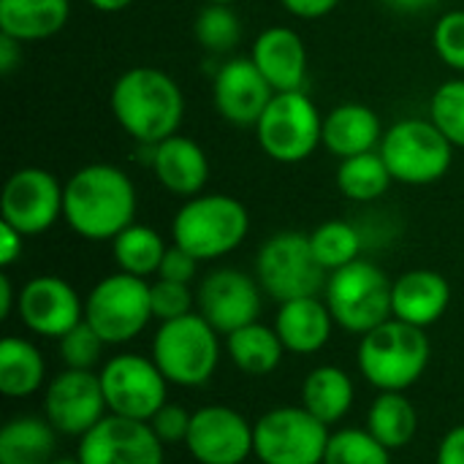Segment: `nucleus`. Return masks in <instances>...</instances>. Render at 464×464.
<instances>
[{
  "instance_id": "nucleus-1",
  "label": "nucleus",
  "mask_w": 464,
  "mask_h": 464,
  "mask_svg": "<svg viewBox=\"0 0 464 464\" xmlns=\"http://www.w3.org/2000/svg\"><path fill=\"white\" fill-rule=\"evenodd\" d=\"M136 185L111 163H90L65 182L63 218L68 228L87 242H111L136 223Z\"/></svg>"
},
{
  "instance_id": "nucleus-2",
  "label": "nucleus",
  "mask_w": 464,
  "mask_h": 464,
  "mask_svg": "<svg viewBox=\"0 0 464 464\" xmlns=\"http://www.w3.org/2000/svg\"><path fill=\"white\" fill-rule=\"evenodd\" d=\"M117 125L141 147H155L179 133L185 117V95L174 76L152 65H133L111 87L109 95Z\"/></svg>"
},
{
  "instance_id": "nucleus-3",
  "label": "nucleus",
  "mask_w": 464,
  "mask_h": 464,
  "mask_svg": "<svg viewBox=\"0 0 464 464\" xmlns=\"http://www.w3.org/2000/svg\"><path fill=\"white\" fill-rule=\"evenodd\" d=\"M432 343L427 329L389 318L359 337L356 364L362 378L378 392H408L430 367Z\"/></svg>"
},
{
  "instance_id": "nucleus-4",
  "label": "nucleus",
  "mask_w": 464,
  "mask_h": 464,
  "mask_svg": "<svg viewBox=\"0 0 464 464\" xmlns=\"http://www.w3.org/2000/svg\"><path fill=\"white\" fill-rule=\"evenodd\" d=\"M250 234L245 204L228 193H198L185 198L171 220V239L198 261H218L234 253Z\"/></svg>"
},
{
  "instance_id": "nucleus-5",
  "label": "nucleus",
  "mask_w": 464,
  "mask_h": 464,
  "mask_svg": "<svg viewBox=\"0 0 464 464\" xmlns=\"http://www.w3.org/2000/svg\"><path fill=\"white\" fill-rule=\"evenodd\" d=\"M220 351V334L198 313H190L158 326L150 356L171 386L198 389L215 378Z\"/></svg>"
},
{
  "instance_id": "nucleus-6",
  "label": "nucleus",
  "mask_w": 464,
  "mask_h": 464,
  "mask_svg": "<svg viewBox=\"0 0 464 464\" xmlns=\"http://www.w3.org/2000/svg\"><path fill=\"white\" fill-rule=\"evenodd\" d=\"M392 283L394 280H389V275L378 264L359 258L337 272H329L324 302L340 329L362 337L394 318Z\"/></svg>"
},
{
  "instance_id": "nucleus-7",
  "label": "nucleus",
  "mask_w": 464,
  "mask_h": 464,
  "mask_svg": "<svg viewBox=\"0 0 464 464\" xmlns=\"http://www.w3.org/2000/svg\"><path fill=\"white\" fill-rule=\"evenodd\" d=\"M454 150L446 133L432 120L421 117H408L386 128L378 147L394 182L402 185L440 182L454 163Z\"/></svg>"
},
{
  "instance_id": "nucleus-8",
  "label": "nucleus",
  "mask_w": 464,
  "mask_h": 464,
  "mask_svg": "<svg viewBox=\"0 0 464 464\" xmlns=\"http://www.w3.org/2000/svg\"><path fill=\"white\" fill-rule=\"evenodd\" d=\"M256 280L277 304L299 296H321L329 272L318 264L310 234L277 231L256 253Z\"/></svg>"
},
{
  "instance_id": "nucleus-9",
  "label": "nucleus",
  "mask_w": 464,
  "mask_h": 464,
  "mask_svg": "<svg viewBox=\"0 0 464 464\" xmlns=\"http://www.w3.org/2000/svg\"><path fill=\"white\" fill-rule=\"evenodd\" d=\"M261 150L277 163H302L324 144V117L304 90L275 92L256 122Z\"/></svg>"
},
{
  "instance_id": "nucleus-10",
  "label": "nucleus",
  "mask_w": 464,
  "mask_h": 464,
  "mask_svg": "<svg viewBox=\"0 0 464 464\" xmlns=\"http://www.w3.org/2000/svg\"><path fill=\"white\" fill-rule=\"evenodd\" d=\"M152 318L150 280L125 272L106 275L84 299V321L106 345H125L136 340Z\"/></svg>"
},
{
  "instance_id": "nucleus-11",
  "label": "nucleus",
  "mask_w": 464,
  "mask_h": 464,
  "mask_svg": "<svg viewBox=\"0 0 464 464\" xmlns=\"http://www.w3.org/2000/svg\"><path fill=\"white\" fill-rule=\"evenodd\" d=\"M329 427L302 405L272 408L253 421V457L261 464H324Z\"/></svg>"
},
{
  "instance_id": "nucleus-12",
  "label": "nucleus",
  "mask_w": 464,
  "mask_h": 464,
  "mask_svg": "<svg viewBox=\"0 0 464 464\" xmlns=\"http://www.w3.org/2000/svg\"><path fill=\"white\" fill-rule=\"evenodd\" d=\"M101 386L109 413L150 421L169 402V381L152 356L117 353L101 367Z\"/></svg>"
},
{
  "instance_id": "nucleus-13",
  "label": "nucleus",
  "mask_w": 464,
  "mask_h": 464,
  "mask_svg": "<svg viewBox=\"0 0 464 464\" xmlns=\"http://www.w3.org/2000/svg\"><path fill=\"white\" fill-rule=\"evenodd\" d=\"M65 185L38 166L14 171L0 193V220L14 226L24 237L49 231L63 218Z\"/></svg>"
},
{
  "instance_id": "nucleus-14",
  "label": "nucleus",
  "mask_w": 464,
  "mask_h": 464,
  "mask_svg": "<svg viewBox=\"0 0 464 464\" xmlns=\"http://www.w3.org/2000/svg\"><path fill=\"white\" fill-rule=\"evenodd\" d=\"M109 416L101 375L95 370H63L44 389V419L65 438H84Z\"/></svg>"
},
{
  "instance_id": "nucleus-15",
  "label": "nucleus",
  "mask_w": 464,
  "mask_h": 464,
  "mask_svg": "<svg viewBox=\"0 0 464 464\" xmlns=\"http://www.w3.org/2000/svg\"><path fill=\"white\" fill-rule=\"evenodd\" d=\"M261 294L256 275L239 272L234 266L212 269L201 277L196 288V313L220 334H231L261 315Z\"/></svg>"
},
{
  "instance_id": "nucleus-16",
  "label": "nucleus",
  "mask_w": 464,
  "mask_h": 464,
  "mask_svg": "<svg viewBox=\"0 0 464 464\" xmlns=\"http://www.w3.org/2000/svg\"><path fill=\"white\" fill-rule=\"evenodd\" d=\"M185 449L198 464H245L253 457V421L228 405H204L193 411Z\"/></svg>"
},
{
  "instance_id": "nucleus-17",
  "label": "nucleus",
  "mask_w": 464,
  "mask_h": 464,
  "mask_svg": "<svg viewBox=\"0 0 464 464\" xmlns=\"http://www.w3.org/2000/svg\"><path fill=\"white\" fill-rule=\"evenodd\" d=\"M76 457L82 464H163L166 446L147 421L109 413L79 438Z\"/></svg>"
},
{
  "instance_id": "nucleus-18",
  "label": "nucleus",
  "mask_w": 464,
  "mask_h": 464,
  "mask_svg": "<svg viewBox=\"0 0 464 464\" xmlns=\"http://www.w3.org/2000/svg\"><path fill=\"white\" fill-rule=\"evenodd\" d=\"M16 313L27 332L60 340L84 321V302L68 280L57 275H38L22 285Z\"/></svg>"
},
{
  "instance_id": "nucleus-19",
  "label": "nucleus",
  "mask_w": 464,
  "mask_h": 464,
  "mask_svg": "<svg viewBox=\"0 0 464 464\" xmlns=\"http://www.w3.org/2000/svg\"><path fill=\"white\" fill-rule=\"evenodd\" d=\"M272 98V84L250 57H231L212 79V103L218 114L239 128H256Z\"/></svg>"
},
{
  "instance_id": "nucleus-20",
  "label": "nucleus",
  "mask_w": 464,
  "mask_h": 464,
  "mask_svg": "<svg viewBox=\"0 0 464 464\" xmlns=\"http://www.w3.org/2000/svg\"><path fill=\"white\" fill-rule=\"evenodd\" d=\"M250 60L272 84L275 92L304 90L307 79V46L294 27H266L250 49Z\"/></svg>"
},
{
  "instance_id": "nucleus-21",
  "label": "nucleus",
  "mask_w": 464,
  "mask_h": 464,
  "mask_svg": "<svg viewBox=\"0 0 464 464\" xmlns=\"http://www.w3.org/2000/svg\"><path fill=\"white\" fill-rule=\"evenodd\" d=\"M150 166L160 188L179 198H193L204 193V185L209 179V158L204 147L182 133H174L150 147Z\"/></svg>"
},
{
  "instance_id": "nucleus-22",
  "label": "nucleus",
  "mask_w": 464,
  "mask_h": 464,
  "mask_svg": "<svg viewBox=\"0 0 464 464\" xmlns=\"http://www.w3.org/2000/svg\"><path fill=\"white\" fill-rule=\"evenodd\" d=\"M451 304V285L435 269H411L392 283V315L419 329L435 326Z\"/></svg>"
},
{
  "instance_id": "nucleus-23",
  "label": "nucleus",
  "mask_w": 464,
  "mask_h": 464,
  "mask_svg": "<svg viewBox=\"0 0 464 464\" xmlns=\"http://www.w3.org/2000/svg\"><path fill=\"white\" fill-rule=\"evenodd\" d=\"M272 326L288 353L313 356L329 345L337 324H334L324 296H299V299H288L277 307Z\"/></svg>"
},
{
  "instance_id": "nucleus-24",
  "label": "nucleus",
  "mask_w": 464,
  "mask_h": 464,
  "mask_svg": "<svg viewBox=\"0 0 464 464\" xmlns=\"http://www.w3.org/2000/svg\"><path fill=\"white\" fill-rule=\"evenodd\" d=\"M383 133L381 117L356 101L340 103L324 117V147L340 160L378 150Z\"/></svg>"
},
{
  "instance_id": "nucleus-25",
  "label": "nucleus",
  "mask_w": 464,
  "mask_h": 464,
  "mask_svg": "<svg viewBox=\"0 0 464 464\" xmlns=\"http://www.w3.org/2000/svg\"><path fill=\"white\" fill-rule=\"evenodd\" d=\"M71 16V0H0V33L33 44L57 35Z\"/></svg>"
},
{
  "instance_id": "nucleus-26",
  "label": "nucleus",
  "mask_w": 464,
  "mask_h": 464,
  "mask_svg": "<svg viewBox=\"0 0 464 464\" xmlns=\"http://www.w3.org/2000/svg\"><path fill=\"white\" fill-rule=\"evenodd\" d=\"M356 400V386L353 378L334 364H321L315 370L307 372L304 383H302V408L310 411L318 421H324L326 427L340 424Z\"/></svg>"
},
{
  "instance_id": "nucleus-27",
  "label": "nucleus",
  "mask_w": 464,
  "mask_h": 464,
  "mask_svg": "<svg viewBox=\"0 0 464 464\" xmlns=\"http://www.w3.org/2000/svg\"><path fill=\"white\" fill-rule=\"evenodd\" d=\"M57 457V430L44 416H14L0 430V464H49Z\"/></svg>"
},
{
  "instance_id": "nucleus-28",
  "label": "nucleus",
  "mask_w": 464,
  "mask_h": 464,
  "mask_svg": "<svg viewBox=\"0 0 464 464\" xmlns=\"http://www.w3.org/2000/svg\"><path fill=\"white\" fill-rule=\"evenodd\" d=\"M226 353L239 372L264 378V375H272L283 364V356L288 351L280 343L275 326L256 321L226 334Z\"/></svg>"
},
{
  "instance_id": "nucleus-29",
  "label": "nucleus",
  "mask_w": 464,
  "mask_h": 464,
  "mask_svg": "<svg viewBox=\"0 0 464 464\" xmlns=\"http://www.w3.org/2000/svg\"><path fill=\"white\" fill-rule=\"evenodd\" d=\"M364 430L392 454L402 451L419 435V411L405 392H378L367 411Z\"/></svg>"
},
{
  "instance_id": "nucleus-30",
  "label": "nucleus",
  "mask_w": 464,
  "mask_h": 464,
  "mask_svg": "<svg viewBox=\"0 0 464 464\" xmlns=\"http://www.w3.org/2000/svg\"><path fill=\"white\" fill-rule=\"evenodd\" d=\"M46 362L41 351L24 337H3L0 343V394L24 400L46 389Z\"/></svg>"
},
{
  "instance_id": "nucleus-31",
  "label": "nucleus",
  "mask_w": 464,
  "mask_h": 464,
  "mask_svg": "<svg viewBox=\"0 0 464 464\" xmlns=\"http://www.w3.org/2000/svg\"><path fill=\"white\" fill-rule=\"evenodd\" d=\"M169 245L163 242V237L141 223H130L125 231H120L111 239V256L117 264V272L150 280L152 275H158L160 261L166 256Z\"/></svg>"
},
{
  "instance_id": "nucleus-32",
  "label": "nucleus",
  "mask_w": 464,
  "mask_h": 464,
  "mask_svg": "<svg viewBox=\"0 0 464 464\" xmlns=\"http://www.w3.org/2000/svg\"><path fill=\"white\" fill-rule=\"evenodd\" d=\"M392 182L394 177L378 150L345 158L337 166V190L359 204L378 201L381 196H386Z\"/></svg>"
},
{
  "instance_id": "nucleus-33",
  "label": "nucleus",
  "mask_w": 464,
  "mask_h": 464,
  "mask_svg": "<svg viewBox=\"0 0 464 464\" xmlns=\"http://www.w3.org/2000/svg\"><path fill=\"white\" fill-rule=\"evenodd\" d=\"M313 253L326 272H337L362 258V234L348 220H326L310 234Z\"/></svg>"
},
{
  "instance_id": "nucleus-34",
  "label": "nucleus",
  "mask_w": 464,
  "mask_h": 464,
  "mask_svg": "<svg viewBox=\"0 0 464 464\" xmlns=\"http://www.w3.org/2000/svg\"><path fill=\"white\" fill-rule=\"evenodd\" d=\"M193 35L196 41L215 54L231 52L242 38V19L234 11V5L226 3H207L196 19H193Z\"/></svg>"
},
{
  "instance_id": "nucleus-35",
  "label": "nucleus",
  "mask_w": 464,
  "mask_h": 464,
  "mask_svg": "<svg viewBox=\"0 0 464 464\" xmlns=\"http://www.w3.org/2000/svg\"><path fill=\"white\" fill-rule=\"evenodd\" d=\"M324 464H392V451L367 430H337L329 438Z\"/></svg>"
},
{
  "instance_id": "nucleus-36",
  "label": "nucleus",
  "mask_w": 464,
  "mask_h": 464,
  "mask_svg": "<svg viewBox=\"0 0 464 464\" xmlns=\"http://www.w3.org/2000/svg\"><path fill=\"white\" fill-rule=\"evenodd\" d=\"M430 120L454 147L464 150V79H449L432 92Z\"/></svg>"
},
{
  "instance_id": "nucleus-37",
  "label": "nucleus",
  "mask_w": 464,
  "mask_h": 464,
  "mask_svg": "<svg viewBox=\"0 0 464 464\" xmlns=\"http://www.w3.org/2000/svg\"><path fill=\"white\" fill-rule=\"evenodd\" d=\"M103 337L87 321L76 324L68 334L57 340V356L65 370H95L103 359Z\"/></svg>"
},
{
  "instance_id": "nucleus-38",
  "label": "nucleus",
  "mask_w": 464,
  "mask_h": 464,
  "mask_svg": "<svg viewBox=\"0 0 464 464\" xmlns=\"http://www.w3.org/2000/svg\"><path fill=\"white\" fill-rule=\"evenodd\" d=\"M432 46L443 65L464 73V8L446 11L432 30Z\"/></svg>"
},
{
  "instance_id": "nucleus-39",
  "label": "nucleus",
  "mask_w": 464,
  "mask_h": 464,
  "mask_svg": "<svg viewBox=\"0 0 464 464\" xmlns=\"http://www.w3.org/2000/svg\"><path fill=\"white\" fill-rule=\"evenodd\" d=\"M150 296H152V315L158 324L177 321L196 313V294L185 283H171L158 277L155 283H150Z\"/></svg>"
},
{
  "instance_id": "nucleus-40",
  "label": "nucleus",
  "mask_w": 464,
  "mask_h": 464,
  "mask_svg": "<svg viewBox=\"0 0 464 464\" xmlns=\"http://www.w3.org/2000/svg\"><path fill=\"white\" fill-rule=\"evenodd\" d=\"M190 419H193V413H188L182 405L166 402L147 424L152 427V432L158 435V440L163 446H174V443L185 446L188 432H190Z\"/></svg>"
},
{
  "instance_id": "nucleus-41",
  "label": "nucleus",
  "mask_w": 464,
  "mask_h": 464,
  "mask_svg": "<svg viewBox=\"0 0 464 464\" xmlns=\"http://www.w3.org/2000/svg\"><path fill=\"white\" fill-rule=\"evenodd\" d=\"M198 258L190 256L188 250H182L179 245H169L163 261H160V269L155 277L160 280H171V283H185V285H193L196 275H198Z\"/></svg>"
},
{
  "instance_id": "nucleus-42",
  "label": "nucleus",
  "mask_w": 464,
  "mask_h": 464,
  "mask_svg": "<svg viewBox=\"0 0 464 464\" xmlns=\"http://www.w3.org/2000/svg\"><path fill=\"white\" fill-rule=\"evenodd\" d=\"M435 464H464V424L451 427L435 454Z\"/></svg>"
},
{
  "instance_id": "nucleus-43",
  "label": "nucleus",
  "mask_w": 464,
  "mask_h": 464,
  "mask_svg": "<svg viewBox=\"0 0 464 464\" xmlns=\"http://www.w3.org/2000/svg\"><path fill=\"white\" fill-rule=\"evenodd\" d=\"M22 250H24V234H19L14 226L0 220V266L8 269L11 264H16Z\"/></svg>"
},
{
  "instance_id": "nucleus-44",
  "label": "nucleus",
  "mask_w": 464,
  "mask_h": 464,
  "mask_svg": "<svg viewBox=\"0 0 464 464\" xmlns=\"http://www.w3.org/2000/svg\"><path fill=\"white\" fill-rule=\"evenodd\" d=\"M280 3L288 14L299 19H321L340 5V0H280Z\"/></svg>"
},
{
  "instance_id": "nucleus-45",
  "label": "nucleus",
  "mask_w": 464,
  "mask_h": 464,
  "mask_svg": "<svg viewBox=\"0 0 464 464\" xmlns=\"http://www.w3.org/2000/svg\"><path fill=\"white\" fill-rule=\"evenodd\" d=\"M19 63H22V41L0 33V73L11 76Z\"/></svg>"
},
{
  "instance_id": "nucleus-46",
  "label": "nucleus",
  "mask_w": 464,
  "mask_h": 464,
  "mask_svg": "<svg viewBox=\"0 0 464 464\" xmlns=\"http://www.w3.org/2000/svg\"><path fill=\"white\" fill-rule=\"evenodd\" d=\"M19 304V294H14V285H11V277L3 272L0 275V318H11L14 307Z\"/></svg>"
},
{
  "instance_id": "nucleus-47",
  "label": "nucleus",
  "mask_w": 464,
  "mask_h": 464,
  "mask_svg": "<svg viewBox=\"0 0 464 464\" xmlns=\"http://www.w3.org/2000/svg\"><path fill=\"white\" fill-rule=\"evenodd\" d=\"M383 3L394 11H402V14H419V11L438 5L440 0H383Z\"/></svg>"
},
{
  "instance_id": "nucleus-48",
  "label": "nucleus",
  "mask_w": 464,
  "mask_h": 464,
  "mask_svg": "<svg viewBox=\"0 0 464 464\" xmlns=\"http://www.w3.org/2000/svg\"><path fill=\"white\" fill-rule=\"evenodd\" d=\"M87 3L103 14H117V11H125L133 0H87Z\"/></svg>"
},
{
  "instance_id": "nucleus-49",
  "label": "nucleus",
  "mask_w": 464,
  "mask_h": 464,
  "mask_svg": "<svg viewBox=\"0 0 464 464\" xmlns=\"http://www.w3.org/2000/svg\"><path fill=\"white\" fill-rule=\"evenodd\" d=\"M49 464H82V462H79V457L73 454V457H54Z\"/></svg>"
},
{
  "instance_id": "nucleus-50",
  "label": "nucleus",
  "mask_w": 464,
  "mask_h": 464,
  "mask_svg": "<svg viewBox=\"0 0 464 464\" xmlns=\"http://www.w3.org/2000/svg\"><path fill=\"white\" fill-rule=\"evenodd\" d=\"M207 3H226V5H234L237 0H207Z\"/></svg>"
}]
</instances>
